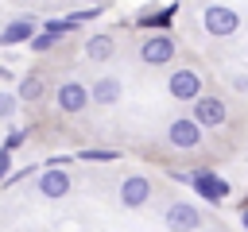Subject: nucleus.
Listing matches in <instances>:
<instances>
[{"label": "nucleus", "instance_id": "f257e3e1", "mask_svg": "<svg viewBox=\"0 0 248 232\" xmlns=\"http://www.w3.org/2000/svg\"><path fill=\"white\" fill-rule=\"evenodd\" d=\"M202 27H205L213 39H229V35H236L240 15H236L232 8H225V4H209V8L202 12Z\"/></svg>", "mask_w": 248, "mask_h": 232}, {"label": "nucleus", "instance_id": "f03ea898", "mask_svg": "<svg viewBox=\"0 0 248 232\" xmlns=\"http://www.w3.org/2000/svg\"><path fill=\"white\" fill-rule=\"evenodd\" d=\"M190 186H194V193H198V197H205L209 205H221V201L229 197V182H225L221 174H213V170H205V166L190 174Z\"/></svg>", "mask_w": 248, "mask_h": 232}, {"label": "nucleus", "instance_id": "7ed1b4c3", "mask_svg": "<svg viewBox=\"0 0 248 232\" xmlns=\"http://www.w3.org/2000/svg\"><path fill=\"white\" fill-rule=\"evenodd\" d=\"M167 89H170L174 101H198V97H202V73H198L194 66H182V70L170 73Z\"/></svg>", "mask_w": 248, "mask_h": 232}, {"label": "nucleus", "instance_id": "20e7f679", "mask_svg": "<svg viewBox=\"0 0 248 232\" xmlns=\"http://www.w3.org/2000/svg\"><path fill=\"white\" fill-rule=\"evenodd\" d=\"M167 143H170V147H178V151H194V147L202 143V124H198L194 116H190V120H186V116H178V120L167 128Z\"/></svg>", "mask_w": 248, "mask_h": 232}, {"label": "nucleus", "instance_id": "39448f33", "mask_svg": "<svg viewBox=\"0 0 248 232\" xmlns=\"http://www.w3.org/2000/svg\"><path fill=\"white\" fill-rule=\"evenodd\" d=\"M140 58H143L147 66H167V62L174 58V39H170L167 31L143 39V43H140Z\"/></svg>", "mask_w": 248, "mask_h": 232}, {"label": "nucleus", "instance_id": "423d86ee", "mask_svg": "<svg viewBox=\"0 0 248 232\" xmlns=\"http://www.w3.org/2000/svg\"><path fill=\"white\" fill-rule=\"evenodd\" d=\"M163 224H167L170 232H194V228H202V213H198L190 201H174V205L167 209Z\"/></svg>", "mask_w": 248, "mask_h": 232}, {"label": "nucleus", "instance_id": "0eeeda50", "mask_svg": "<svg viewBox=\"0 0 248 232\" xmlns=\"http://www.w3.org/2000/svg\"><path fill=\"white\" fill-rule=\"evenodd\" d=\"M54 101H58V108H62L66 116H74V112H81L93 97H89V89H85L81 81H62L58 93H54Z\"/></svg>", "mask_w": 248, "mask_h": 232}, {"label": "nucleus", "instance_id": "6e6552de", "mask_svg": "<svg viewBox=\"0 0 248 232\" xmlns=\"http://www.w3.org/2000/svg\"><path fill=\"white\" fill-rule=\"evenodd\" d=\"M194 120H198L202 128H221V124L229 120V108H225L221 97H198V101H194Z\"/></svg>", "mask_w": 248, "mask_h": 232}, {"label": "nucleus", "instance_id": "1a4fd4ad", "mask_svg": "<svg viewBox=\"0 0 248 232\" xmlns=\"http://www.w3.org/2000/svg\"><path fill=\"white\" fill-rule=\"evenodd\" d=\"M147 197H151V182L143 174H128L120 182V205L124 209H140V205H147Z\"/></svg>", "mask_w": 248, "mask_h": 232}, {"label": "nucleus", "instance_id": "9d476101", "mask_svg": "<svg viewBox=\"0 0 248 232\" xmlns=\"http://www.w3.org/2000/svg\"><path fill=\"white\" fill-rule=\"evenodd\" d=\"M35 15H19V19H12L8 27H0V46H16V43H31L35 39Z\"/></svg>", "mask_w": 248, "mask_h": 232}, {"label": "nucleus", "instance_id": "9b49d317", "mask_svg": "<svg viewBox=\"0 0 248 232\" xmlns=\"http://www.w3.org/2000/svg\"><path fill=\"white\" fill-rule=\"evenodd\" d=\"M39 193H43V197H54V201L66 197V193H70V174L58 170V166H46V170L39 174Z\"/></svg>", "mask_w": 248, "mask_h": 232}, {"label": "nucleus", "instance_id": "f8f14e48", "mask_svg": "<svg viewBox=\"0 0 248 232\" xmlns=\"http://www.w3.org/2000/svg\"><path fill=\"white\" fill-rule=\"evenodd\" d=\"M120 93H124V85H120L116 77H97V81H93V89H89L93 104H116V101H120Z\"/></svg>", "mask_w": 248, "mask_h": 232}, {"label": "nucleus", "instance_id": "ddd939ff", "mask_svg": "<svg viewBox=\"0 0 248 232\" xmlns=\"http://www.w3.org/2000/svg\"><path fill=\"white\" fill-rule=\"evenodd\" d=\"M81 50H85V58H89V62H105V58H112V50H116V46H112V35H89Z\"/></svg>", "mask_w": 248, "mask_h": 232}, {"label": "nucleus", "instance_id": "4468645a", "mask_svg": "<svg viewBox=\"0 0 248 232\" xmlns=\"http://www.w3.org/2000/svg\"><path fill=\"white\" fill-rule=\"evenodd\" d=\"M43 93H46V85H43V77H39V73H27V77L19 81V101L35 104V101H43Z\"/></svg>", "mask_w": 248, "mask_h": 232}, {"label": "nucleus", "instance_id": "2eb2a0df", "mask_svg": "<svg viewBox=\"0 0 248 232\" xmlns=\"http://www.w3.org/2000/svg\"><path fill=\"white\" fill-rule=\"evenodd\" d=\"M81 159L85 162H116L120 155L116 151H105V147H89V151H81Z\"/></svg>", "mask_w": 248, "mask_h": 232}, {"label": "nucleus", "instance_id": "dca6fc26", "mask_svg": "<svg viewBox=\"0 0 248 232\" xmlns=\"http://www.w3.org/2000/svg\"><path fill=\"white\" fill-rule=\"evenodd\" d=\"M19 108V93H0V120H12Z\"/></svg>", "mask_w": 248, "mask_h": 232}, {"label": "nucleus", "instance_id": "f3484780", "mask_svg": "<svg viewBox=\"0 0 248 232\" xmlns=\"http://www.w3.org/2000/svg\"><path fill=\"white\" fill-rule=\"evenodd\" d=\"M46 35H54V39H62L66 31H74V23L70 19H46V27H43Z\"/></svg>", "mask_w": 248, "mask_h": 232}, {"label": "nucleus", "instance_id": "a211bd4d", "mask_svg": "<svg viewBox=\"0 0 248 232\" xmlns=\"http://www.w3.org/2000/svg\"><path fill=\"white\" fill-rule=\"evenodd\" d=\"M54 43H58V39H54V35H46V31H39V35H35V39H31V50H35V54H43V50H50V46H54Z\"/></svg>", "mask_w": 248, "mask_h": 232}, {"label": "nucleus", "instance_id": "6ab92c4d", "mask_svg": "<svg viewBox=\"0 0 248 232\" xmlns=\"http://www.w3.org/2000/svg\"><path fill=\"white\" fill-rule=\"evenodd\" d=\"M23 139H27V131H19V128H16V131H8V139H4V151H16Z\"/></svg>", "mask_w": 248, "mask_h": 232}, {"label": "nucleus", "instance_id": "aec40b11", "mask_svg": "<svg viewBox=\"0 0 248 232\" xmlns=\"http://www.w3.org/2000/svg\"><path fill=\"white\" fill-rule=\"evenodd\" d=\"M8 166H12V151H4V147H0V182L8 178Z\"/></svg>", "mask_w": 248, "mask_h": 232}, {"label": "nucleus", "instance_id": "412c9836", "mask_svg": "<svg viewBox=\"0 0 248 232\" xmlns=\"http://www.w3.org/2000/svg\"><path fill=\"white\" fill-rule=\"evenodd\" d=\"M240 224H244V228H248V201H244V205H240Z\"/></svg>", "mask_w": 248, "mask_h": 232}, {"label": "nucleus", "instance_id": "4be33fe9", "mask_svg": "<svg viewBox=\"0 0 248 232\" xmlns=\"http://www.w3.org/2000/svg\"><path fill=\"white\" fill-rule=\"evenodd\" d=\"M0 81H12V70H4V66H0Z\"/></svg>", "mask_w": 248, "mask_h": 232}, {"label": "nucleus", "instance_id": "5701e85b", "mask_svg": "<svg viewBox=\"0 0 248 232\" xmlns=\"http://www.w3.org/2000/svg\"><path fill=\"white\" fill-rule=\"evenodd\" d=\"M85 4H89V8H93V4H105V0H85Z\"/></svg>", "mask_w": 248, "mask_h": 232}]
</instances>
